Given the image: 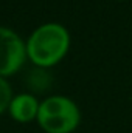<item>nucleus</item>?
Here are the masks:
<instances>
[{
    "label": "nucleus",
    "mask_w": 132,
    "mask_h": 133,
    "mask_svg": "<svg viewBox=\"0 0 132 133\" xmlns=\"http://www.w3.org/2000/svg\"><path fill=\"white\" fill-rule=\"evenodd\" d=\"M27 59L39 68L56 65L67 56L71 37L70 31L59 22H45L36 26L25 40Z\"/></svg>",
    "instance_id": "nucleus-1"
},
{
    "label": "nucleus",
    "mask_w": 132,
    "mask_h": 133,
    "mask_svg": "<svg viewBox=\"0 0 132 133\" xmlns=\"http://www.w3.org/2000/svg\"><path fill=\"white\" fill-rule=\"evenodd\" d=\"M36 121L45 133H71L81 122V110L65 95H50L40 101Z\"/></svg>",
    "instance_id": "nucleus-2"
},
{
    "label": "nucleus",
    "mask_w": 132,
    "mask_h": 133,
    "mask_svg": "<svg viewBox=\"0 0 132 133\" xmlns=\"http://www.w3.org/2000/svg\"><path fill=\"white\" fill-rule=\"evenodd\" d=\"M27 61V45L13 28L0 25V76L8 77L17 73Z\"/></svg>",
    "instance_id": "nucleus-3"
},
{
    "label": "nucleus",
    "mask_w": 132,
    "mask_h": 133,
    "mask_svg": "<svg viewBox=\"0 0 132 133\" xmlns=\"http://www.w3.org/2000/svg\"><path fill=\"white\" fill-rule=\"evenodd\" d=\"M39 104H40V101L36 98V95L30 93V91L14 95L9 107H8L9 116L17 122L36 121L37 111H39Z\"/></svg>",
    "instance_id": "nucleus-4"
},
{
    "label": "nucleus",
    "mask_w": 132,
    "mask_h": 133,
    "mask_svg": "<svg viewBox=\"0 0 132 133\" xmlns=\"http://www.w3.org/2000/svg\"><path fill=\"white\" fill-rule=\"evenodd\" d=\"M13 96H14V95H13V87H11V84L8 82L6 77H2V76H0V115L8 110Z\"/></svg>",
    "instance_id": "nucleus-5"
}]
</instances>
